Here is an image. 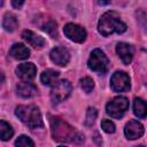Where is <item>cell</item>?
<instances>
[{"mask_svg": "<svg viewBox=\"0 0 147 147\" xmlns=\"http://www.w3.org/2000/svg\"><path fill=\"white\" fill-rule=\"evenodd\" d=\"M64 34L75 42H83L86 39V31L84 28H82L78 24L75 23H68L63 28Z\"/></svg>", "mask_w": 147, "mask_h": 147, "instance_id": "8", "label": "cell"}, {"mask_svg": "<svg viewBox=\"0 0 147 147\" xmlns=\"http://www.w3.org/2000/svg\"><path fill=\"white\" fill-rule=\"evenodd\" d=\"M23 2H24V0H11V5L15 8H20L23 5Z\"/></svg>", "mask_w": 147, "mask_h": 147, "instance_id": "25", "label": "cell"}, {"mask_svg": "<svg viewBox=\"0 0 147 147\" xmlns=\"http://www.w3.org/2000/svg\"><path fill=\"white\" fill-rule=\"evenodd\" d=\"M16 93L17 95L22 96V98H32L37 94V87L31 84V83H28L26 82H22V83H18L17 86H16Z\"/></svg>", "mask_w": 147, "mask_h": 147, "instance_id": "14", "label": "cell"}, {"mask_svg": "<svg viewBox=\"0 0 147 147\" xmlns=\"http://www.w3.org/2000/svg\"><path fill=\"white\" fill-rule=\"evenodd\" d=\"M87 64H88V68L92 71H95V72H99V74H105L108 70L109 61H108L107 56L105 55V53L101 49L95 48V49L92 51Z\"/></svg>", "mask_w": 147, "mask_h": 147, "instance_id": "4", "label": "cell"}, {"mask_svg": "<svg viewBox=\"0 0 147 147\" xmlns=\"http://www.w3.org/2000/svg\"><path fill=\"white\" fill-rule=\"evenodd\" d=\"M145 132L144 125L141 123H139L138 121H130L124 129V133L125 137L130 140H136L138 138H140Z\"/></svg>", "mask_w": 147, "mask_h": 147, "instance_id": "9", "label": "cell"}, {"mask_svg": "<svg viewBox=\"0 0 147 147\" xmlns=\"http://www.w3.org/2000/svg\"><path fill=\"white\" fill-rule=\"evenodd\" d=\"M129 109V100L125 96H116L106 106V113L114 118H119Z\"/></svg>", "mask_w": 147, "mask_h": 147, "instance_id": "5", "label": "cell"}, {"mask_svg": "<svg viewBox=\"0 0 147 147\" xmlns=\"http://www.w3.org/2000/svg\"><path fill=\"white\" fill-rule=\"evenodd\" d=\"M44 30H45L46 32H48L49 34H52V36H53V34L56 32V24H55L53 21H51V22H48V23L45 25Z\"/></svg>", "mask_w": 147, "mask_h": 147, "instance_id": "24", "label": "cell"}, {"mask_svg": "<svg viewBox=\"0 0 147 147\" xmlns=\"http://www.w3.org/2000/svg\"><path fill=\"white\" fill-rule=\"evenodd\" d=\"M96 2H98L99 5H107V3L110 2V0H96Z\"/></svg>", "mask_w": 147, "mask_h": 147, "instance_id": "26", "label": "cell"}, {"mask_svg": "<svg viewBox=\"0 0 147 147\" xmlns=\"http://www.w3.org/2000/svg\"><path fill=\"white\" fill-rule=\"evenodd\" d=\"M22 38L32 47L34 48H42L45 46V39L40 36H38L37 33L32 32L31 30H24L22 32Z\"/></svg>", "mask_w": 147, "mask_h": 147, "instance_id": "13", "label": "cell"}, {"mask_svg": "<svg viewBox=\"0 0 147 147\" xmlns=\"http://www.w3.org/2000/svg\"><path fill=\"white\" fill-rule=\"evenodd\" d=\"M15 146H17V147H33L34 142L28 136H20L17 138V140L15 141Z\"/></svg>", "mask_w": 147, "mask_h": 147, "instance_id": "21", "label": "cell"}, {"mask_svg": "<svg viewBox=\"0 0 147 147\" xmlns=\"http://www.w3.org/2000/svg\"><path fill=\"white\" fill-rule=\"evenodd\" d=\"M101 127L107 133H114L115 132V124L109 119H102L101 121Z\"/></svg>", "mask_w": 147, "mask_h": 147, "instance_id": "23", "label": "cell"}, {"mask_svg": "<svg viewBox=\"0 0 147 147\" xmlns=\"http://www.w3.org/2000/svg\"><path fill=\"white\" fill-rule=\"evenodd\" d=\"M59 76H60L59 71L53 70V69H47V70L42 71V74L40 75V80H41V83L44 85L54 86L57 83Z\"/></svg>", "mask_w": 147, "mask_h": 147, "instance_id": "16", "label": "cell"}, {"mask_svg": "<svg viewBox=\"0 0 147 147\" xmlns=\"http://www.w3.org/2000/svg\"><path fill=\"white\" fill-rule=\"evenodd\" d=\"M110 87L114 92H124L130 88V77L124 71H116L110 78Z\"/></svg>", "mask_w": 147, "mask_h": 147, "instance_id": "7", "label": "cell"}, {"mask_svg": "<svg viewBox=\"0 0 147 147\" xmlns=\"http://www.w3.org/2000/svg\"><path fill=\"white\" fill-rule=\"evenodd\" d=\"M15 115L30 129H37L44 125L41 114L33 105H22L16 107Z\"/></svg>", "mask_w": 147, "mask_h": 147, "instance_id": "3", "label": "cell"}, {"mask_svg": "<svg viewBox=\"0 0 147 147\" xmlns=\"http://www.w3.org/2000/svg\"><path fill=\"white\" fill-rule=\"evenodd\" d=\"M2 26L6 31L8 32H11L14 31L17 26H18V22H17V18L13 15V14H9L7 13L5 16H3V21H2Z\"/></svg>", "mask_w": 147, "mask_h": 147, "instance_id": "18", "label": "cell"}, {"mask_svg": "<svg viewBox=\"0 0 147 147\" xmlns=\"http://www.w3.org/2000/svg\"><path fill=\"white\" fill-rule=\"evenodd\" d=\"M71 91H72V86L70 82L67 79H62L53 86L52 92H51V99L54 103H59L65 100L70 95Z\"/></svg>", "mask_w": 147, "mask_h": 147, "instance_id": "6", "label": "cell"}, {"mask_svg": "<svg viewBox=\"0 0 147 147\" xmlns=\"http://www.w3.org/2000/svg\"><path fill=\"white\" fill-rule=\"evenodd\" d=\"M133 113L139 118H145L147 116V103L140 99L136 98L133 100Z\"/></svg>", "mask_w": 147, "mask_h": 147, "instance_id": "17", "label": "cell"}, {"mask_svg": "<svg viewBox=\"0 0 147 147\" xmlns=\"http://www.w3.org/2000/svg\"><path fill=\"white\" fill-rule=\"evenodd\" d=\"M116 52L124 64H130L133 57V48L126 42H118L116 46Z\"/></svg>", "mask_w": 147, "mask_h": 147, "instance_id": "12", "label": "cell"}, {"mask_svg": "<svg viewBox=\"0 0 147 147\" xmlns=\"http://www.w3.org/2000/svg\"><path fill=\"white\" fill-rule=\"evenodd\" d=\"M49 57H51L52 62H54L55 64L65 65V64H68V62L70 60V54H69L68 49L64 47H54L49 53Z\"/></svg>", "mask_w": 147, "mask_h": 147, "instance_id": "10", "label": "cell"}, {"mask_svg": "<svg viewBox=\"0 0 147 147\" xmlns=\"http://www.w3.org/2000/svg\"><path fill=\"white\" fill-rule=\"evenodd\" d=\"M52 134L54 140L62 142H74L77 139L84 140V136L77 133L72 126L61 121L60 118H52Z\"/></svg>", "mask_w": 147, "mask_h": 147, "instance_id": "2", "label": "cell"}, {"mask_svg": "<svg viewBox=\"0 0 147 147\" xmlns=\"http://www.w3.org/2000/svg\"><path fill=\"white\" fill-rule=\"evenodd\" d=\"M98 31L105 37L113 33H123L126 31V24L116 11H106L99 20Z\"/></svg>", "mask_w": 147, "mask_h": 147, "instance_id": "1", "label": "cell"}, {"mask_svg": "<svg viewBox=\"0 0 147 147\" xmlns=\"http://www.w3.org/2000/svg\"><path fill=\"white\" fill-rule=\"evenodd\" d=\"M37 74V68L33 63L31 62H26V63H22L16 68V75L17 77H20L23 80H31L36 77Z\"/></svg>", "mask_w": 147, "mask_h": 147, "instance_id": "11", "label": "cell"}, {"mask_svg": "<svg viewBox=\"0 0 147 147\" xmlns=\"http://www.w3.org/2000/svg\"><path fill=\"white\" fill-rule=\"evenodd\" d=\"M80 87L85 93H91L92 90L94 88V82L90 77H84L80 79Z\"/></svg>", "mask_w": 147, "mask_h": 147, "instance_id": "20", "label": "cell"}, {"mask_svg": "<svg viewBox=\"0 0 147 147\" xmlns=\"http://www.w3.org/2000/svg\"><path fill=\"white\" fill-rule=\"evenodd\" d=\"M9 55L16 60H25L30 56V51L23 44H14L9 51Z\"/></svg>", "mask_w": 147, "mask_h": 147, "instance_id": "15", "label": "cell"}, {"mask_svg": "<svg viewBox=\"0 0 147 147\" xmlns=\"http://www.w3.org/2000/svg\"><path fill=\"white\" fill-rule=\"evenodd\" d=\"M14 134V130L11 129V126L5 122L3 119L0 121V138L1 140L6 141V140H9Z\"/></svg>", "mask_w": 147, "mask_h": 147, "instance_id": "19", "label": "cell"}, {"mask_svg": "<svg viewBox=\"0 0 147 147\" xmlns=\"http://www.w3.org/2000/svg\"><path fill=\"white\" fill-rule=\"evenodd\" d=\"M96 115H98V111L95 108H88L87 109V113H86V117H85V124L87 126H91L95 118H96Z\"/></svg>", "mask_w": 147, "mask_h": 147, "instance_id": "22", "label": "cell"}]
</instances>
